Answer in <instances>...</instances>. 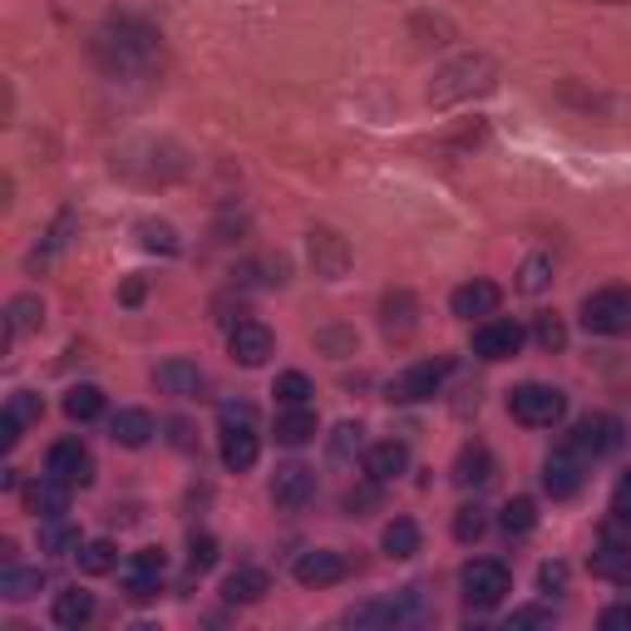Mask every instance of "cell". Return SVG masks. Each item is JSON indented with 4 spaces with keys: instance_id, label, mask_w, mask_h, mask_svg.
Returning <instances> with one entry per match:
<instances>
[{
    "instance_id": "cell-13",
    "label": "cell",
    "mask_w": 631,
    "mask_h": 631,
    "mask_svg": "<svg viewBox=\"0 0 631 631\" xmlns=\"http://www.w3.org/2000/svg\"><path fill=\"white\" fill-rule=\"evenodd\" d=\"M45 474L65 479L70 489H85V483H94V454L85 450V439H54L45 454Z\"/></svg>"
},
{
    "instance_id": "cell-51",
    "label": "cell",
    "mask_w": 631,
    "mask_h": 631,
    "mask_svg": "<svg viewBox=\"0 0 631 631\" xmlns=\"http://www.w3.org/2000/svg\"><path fill=\"white\" fill-rule=\"evenodd\" d=\"M508 627H553V611L547 607H518L514 617H508Z\"/></svg>"
},
{
    "instance_id": "cell-32",
    "label": "cell",
    "mask_w": 631,
    "mask_h": 631,
    "mask_svg": "<svg viewBox=\"0 0 631 631\" xmlns=\"http://www.w3.org/2000/svg\"><path fill=\"white\" fill-rule=\"evenodd\" d=\"M40 588H45V572H40V567H15V563H5V572H0V597H5V602H30Z\"/></svg>"
},
{
    "instance_id": "cell-46",
    "label": "cell",
    "mask_w": 631,
    "mask_h": 631,
    "mask_svg": "<svg viewBox=\"0 0 631 631\" xmlns=\"http://www.w3.org/2000/svg\"><path fill=\"white\" fill-rule=\"evenodd\" d=\"M5 409H11V415H21L25 425H35V419L45 415V405H40V395H35V390H15V395L5 400Z\"/></svg>"
},
{
    "instance_id": "cell-5",
    "label": "cell",
    "mask_w": 631,
    "mask_h": 631,
    "mask_svg": "<svg viewBox=\"0 0 631 631\" xmlns=\"http://www.w3.org/2000/svg\"><path fill=\"white\" fill-rule=\"evenodd\" d=\"M345 627H419L429 621L425 607V588H405V592H390V597H370L361 607L345 611Z\"/></svg>"
},
{
    "instance_id": "cell-17",
    "label": "cell",
    "mask_w": 631,
    "mask_h": 631,
    "mask_svg": "<svg viewBox=\"0 0 631 631\" xmlns=\"http://www.w3.org/2000/svg\"><path fill=\"white\" fill-rule=\"evenodd\" d=\"M380 331H386L395 345H405L409 336L419 331V296L409 287H395V291L380 296Z\"/></svg>"
},
{
    "instance_id": "cell-55",
    "label": "cell",
    "mask_w": 631,
    "mask_h": 631,
    "mask_svg": "<svg viewBox=\"0 0 631 631\" xmlns=\"http://www.w3.org/2000/svg\"><path fill=\"white\" fill-rule=\"evenodd\" d=\"M602 5H621V0H602Z\"/></svg>"
},
{
    "instance_id": "cell-36",
    "label": "cell",
    "mask_w": 631,
    "mask_h": 631,
    "mask_svg": "<svg viewBox=\"0 0 631 631\" xmlns=\"http://www.w3.org/2000/svg\"><path fill=\"white\" fill-rule=\"evenodd\" d=\"M79 572L85 578H104V572H114L118 567V553H114V543L109 538H94V543H79Z\"/></svg>"
},
{
    "instance_id": "cell-11",
    "label": "cell",
    "mask_w": 631,
    "mask_h": 631,
    "mask_svg": "<svg viewBox=\"0 0 631 631\" xmlns=\"http://www.w3.org/2000/svg\"><path fill=\"white\" fill-rule=\"evenodd\" d=\"M582 483H588V454H582L572 439H563V444L543 459V489L553 493V499H572Z\"/></svg>"
},
{
    "instance_id": "cell-10",
    "label": "cell",
    "mask_w": 631,
    "mask_h": 631,
    "mask_svg": "<svg viewBox=\"0 0 631 631\" xmlns=\"http://www.w3.org/2000/svg\"><path fill=\"white\" fill-rule=\"evenodd\" d=\"M306 262H311V272H316L321 281H341L345 272H351L355 252H351V242H345L336 227H311V232H306Z\"/></svg>"
},
{
    "instance_id": "cell-44",
    "label": "cell",
    "mask_w": 631,
    "mask_h": 631,
    "mask_svg": "<svg viewBox=\"0 0 631 631\" xmlns=\"http://www.w3.org/2000/svg\"><path fill=\"white\" fill-rule=\"evenodd\" d=\"M213 563H217V538L193 533V543H188V567H193V572H207Z\"/></svg>"
},
{
    "instance_id": "cell-24",
    "label": "cell",
    "mask_w": 631,
    "mask_h": 631,
    "mask_svg": "<svg viewBox=\"0 0 631 631\" xmlns=\"http://www.w3.org/2000/svg\"><path fill=\"white\" fill-rule=\"evenodd\" d=\"M592 578L631 582V543H621V538H602V543L592 547Z\"/></svg>"
},
{
    "instance_id": "cell-7",
    "label": "cell",
    "mask_w": 631,
    "mask_h": 631,
    "mask_svg": "<svg viewBox=\"0 0 631 631\" xmlns=\"http://www.w3.org/2000/svg\"><path fill=\"white\" fill-rule=\"evenodd\" d=\"M508 415L528 429H553L557 419L567 415V395L557 386H543V380H528V386L508 390Z\"/></svg>"
},
{
    "instance_id": "cell-20",
    "label": "cell",
    "mask_w": 631,
    "mask_h": 631,
    "mask_svg": "<svg viewBox=\"0 0 631 631\" xmlns=\"http://www.w3.org/2000/svg\"><path fill=\"white\" fill-rule=\"evenodd\" d=\"M499 301H503V291L493 287V281H483V277H474V281H464V287H454V296H450V311L459 316V321H489L493 311H499Z\"/></svg>"
},
{
    "instance_id": "cell-31",
    "label": "cell",
    "mask_w": 631,
    "mask_h": 631,
    "mask_svg": "<svg viewBox=\"0 0 631 631\" xmlns=\"http://www.w3.org/2000/svg\"><path fill=\"white\" fill-rule=\"evenodd\" d=\"M409 35H415L425 50H439V45H454V40H459V30H454L450 15H429V11L409 15Z\"/></svg>"
},
{
    "instance_id": "cell-14",
    "label": "cell",
    "mask_w": 631,
    "mask_h": 631,
    "mask_svg": "<svg viewBox=\"0 0 631 631\" xmlns=\"http://www.w3.org/2000/svg\"><path fill=\"white\" fill-rule=\"evenodd\" d=\"M345 572H351V557L336 553V547H311L291 563V578L301 588H336V582H345Z\"/></svg>"
},
{
    "instance_id": "cell-22",
    "label": "cell",
    "mask_w": 631,
    "mask_h": 631,
    "mask_svg": "<svg viewBox=\"0 0 631 631\" xmlns=\"http://www.w3.org/2000/svg\"><path fill=\"white\" fill-rule=\"evenodd\" d=\"M272 592V578L262 572V567H252V563H242L237 572H227L223 578V602L227 607H252V602H262Z\"/></svg>"
},
{
    "instance_id": "cell-52",
    "label": "cell",
    "mask_w": 631,
    "mask_h": 631,
    "mask_svg": "<svg viewBox=\"0 0 631 631\" xmlns=\"http://www.w3.org/2000/svg\"><path fill=\"white\" fill-rule=\"evenodd\" d=\"M21 429H25V419L5 409V415H0V450H15V444H21Z\"/></svg>"
},
{
    "instance_id": "cell-37",
    "label": "cell",
    "mask_w": 631,
    "mask_h": 631,
    "mask_svg": "<svg viewBox=\"0 0 631 631\" xmlns=\"http://www.w3.org/2000/svg\"><path fill=\"white\" fill-rule=\"evenodd\" d=\"M134 232H139V242H143V252H159V257H178V232H173L168 223H159V217H143L139 227H134Z\"/></svg>"
},
{
    "instance_id": "cell-50",
    "label": "cell",
    "mask_w": 631,
    "mask_h": 631,
    "mask_svg": "<svg viewBox=\"0 0 631 631\" xmlns=\"http://www.w3.org/2000/svg\"><path fill=\"white\" fill-rule=\"evenodd\" d=\"M375 503H380V483H375V489H351V493H345V508H351L355 518H365V508H375Z\"/></svg>"
},
{
    "instance_id": "cell-23",
    "label": "cell",
    "mask_w": 631,
    "mask_h": 631,
    "mask_svg": "<svg viewBox=\"0 0 631 631\" xmlns=\"http://www.w3.org/2000/svg\"><path fill=\"white\" fill-rule=\"evenodd\" d=\"M94 611H99V602H94V592H85V588H65V592H54V602H50L54 627H65V631L89 627V621H94Z\"/></svg>"
},
{
    "instance_id": "cell-9",
    "label": "cell",
    "mask_w": 631,
    "mask_h": 631,
    "mask_svg": "<svg viewBox=\"0 0 631 631\" xmlns=\"http://www.w3.org/2000/svg\"><path fill=\"white\" fill-rule=\"evenodd\" d=\"M454 365L439 355V361H415L409 370H400L395 380H390L386 395L395 400V405H415V400H434L439 390H444V380H450Z\"/></svg>"
},
{
    "instance_id": "cell-29",
    "label": "cell",
    "mask_w": 631,
    "mask_h": 631,
    "mask_svg": "<svg viewBox=\"0 0 631 631\" xmlns=\"http://www.w3.org/2000/svg\"><path fill=\"white\" fill-rule=\"evenodd\" d=\"M311 439H316V415H311V405H281V415H277V444L301 450V444H311Z\"/></svg>"
},
{
    "instance_id": "cell-6",
    "label": "cell",
    "mask_w": 631,
    "mask_h": 631,
    "mask_svg": "<svg viewBox=\"0 0 631 631\" xmlns=\"http://www.w3.org/2000/svg\"><path fill=\"white\" fill-rule=\"evenodd\" d=\"M459 592L469 611H493L508 592H514V578H508V563L499 557H474V563L459 567Z\"/></svg>"
},
{
    "instance_id": "cell-3",
    "label": "cell",
    "mask_w": 631,
    "mask_h": 631,
    "mask_svg": "<svg viewBox=\"0 0 631 631\" xmlns=\"http://www.w3.org/2000/svg\"><path fill=\"white\" fill-rule=\"evenodd\" d=\"M217 454H223V469L247 474L262 459V434H257V409L247 400H227L223 405V434H217Z\"/></svg>"
},
{
    "instance_id": "cell-2",
    "label": "cell",
    "mask_w": 631,
    "mask_h": 631,
    "mask_svg": "<svg viewBox=\"0 0 631 631\" xmlns=\"http://www.w3.org/2000/svg\"><path fill=\"white\" fill-rule=\"evenodd\" d=\"M499 89V60L483 50L474 54H459V60H450V65L434 75V85H429V104L434 109H450V104H469V99H483Z\"/></svg>"
},
{
    "instance_id": "cell-35",
    "label": "cell",
    "mask_w": 631,
    "mask_h": 631,
    "mask_svg": "<svg viewBox=\"0 0 631 631\" xmlns=\"http://www.w3.org/2000/svg\"><path fill=\"white\" fill-rule=\"evenodd\" d=\"M380 547H386V557H415L419 553V523L415 518H395V523H386Z\"/></svg>"
},
{
    "instance_id": "cell-34",
    "label": "cell",
    "mask_w": 631,
    "mask_h": 631,
    "mask_svg": "<svg viewBox=\"0 0 631 631\" xmlns=\"http://www.w3.org/2000/svg\"><path fill=\"white\" fill-rule=\"evenodd\" d=\"M499 523H503V533H508V538H528V533H533V528H538V503L518 493V499H508V503H503Z\"/></svg>"
},
{
    "instance_id": "cell-54",
    "label": "cell",
    "mask_w": 631,
    "mask_h": 631,
    "mask_svg": "<svg viewBox=\"0 0 631 631\" xmlns=\"http://www.w3.org/2000/svg\"><path fill=\"white\" fill-rule=\"evenodd\" d=\"M602 627H607V631H617V627H631V607H607V611H602Z\"/></svg>"
},
{
    "instance_id": "cell-39",
    "label": "cell",
    "mask_w": 631,
    "mask_h": 631,
    "mask_svg": "<svg viewBox=\"0 0 631 631\" xmlns=\"http://www.w3.org/2000/svg\"><path fill=\"white\" fill-rule=\"evenodd\" d=\"M547 287H553V257L538 252V257H528L523 267H518V291H523V296H543Z\"/></svg>"
},
{
    "instance_id": "cell-27",
    "label": "cell",
    "mask_w": 631,
    "mask_h": 631,
    "mask_svg": "<svg viewBox=\"0 0 631 631\" xmlns=\"http://www.w3.org/2000/svg\"><path fill=\"white\" fill-rule=\"evenodd\" d=\"M109 439L124 444V450H143L153 439V415L149 409H118V415L109 419Z\"/></svg>"
},
{
    "instance_id": "cell-19",
    "label": "cell",
    "mask_w": 631,
    "mask_h": 631,
    "mask_svg": "<svg viewBox=\"0 0 631 631\" xmlns=\"http://www.w3.org/2000/svg\"><path fill=\"white\" fill-rule=\"evenodd\" d=\"M316 499V469H306V464H281L277 474H272V503L277 508H306V503Z\"/></svg>"
},
{
    "instance_id": "cell-48",
    "label": "cell",
    "mask_w": 631,
    "mask_h": 631,
    "mask_svg": "<svg viewBox=\"0 0 631 631\" xmlns=\"http://www.w3.org/2000/svg\"><path fill=\"white\" fill-rule=\"evenodd\" d=\"M538 588L553 597V592H563L567 588V563H543L538 567Z\"/></svg>"
},
{
    "instance_id": "cell-30",
    "label": "cell",
    "mask_w": 631,
    "mask_h": 631,
    "mask_svg": "<svg viewBox=\"0 0 631 631\" xmlns=\"http://www.w3.org/2000/svg\"><path fill=\"white\" fill-rule=\"evenodd\" d=\"M70 483L65 479H54V474H40V483L30 489V508L40 518H65L70 514Z\"/></svg>"
},
{
    "instance_id": "cell-1",
    "label": "cell",
    "mask_w": 631,
    "mask_h": 631,
    "mask_svg": "<svg viewBox=\"0 0 631 631\" xmlns=\"http://www.w3.org/2000/svg\"><path fill=\"white\" fill-rule=\"evenodd\" d=\"M89 54H94V65L109 79H129V85H143V79H153L163 70V40L139 15H114L89 40Z\"/></svg>"
},
{
    "instance_id": "cell-45",
    "label": "cell",
    "mask_w": 631,
    "mask_h": 631,
    "mask_svg": "<svg viewBox=\"0 0 631 631\" xmlns=\"http://www.w3.org/2000/svg\"><path fill=\"white\" fill-rule=\"evenodd\" d=\"M247 277H257L262 287H281V281H287V257H262V262H252V267H247Z\"/></svg>"
},
{
    "instance_id": "cell-8",
    "label": "cell",
    "mask_w": 631,
    "mask_h": 631,
    "mask_svg": "<svg viewBox=\"0 0 631 631\" xmlns=\"http://www.w3.org/2000/svg\"><path fill=\"white\" fill-rule=\"evenodd\" d=\"M582 326L592 336H627L631 331V287H602L582 301Z\"/></svg>"
},
{
    "instance_id": "cell-21",
    "label": "cell",
    "mask_w": 631,
    "mask_h": 631,
    "mask_svg": "<svg viewBox=\"0 0 631 631\" xmlns=\"http://www.w3.org/2000/svg\"><path fill=\"white\" fill-rule=\"evenodd\" d=\"M153 386L173 400H198L207 390V375L198 370L193 361H163L159 370H153Z\"/></svg>"
},
{
    "instance_id": "cell-18",
    "label": "cell",
    "mask_w": 631,
    "mask_h": 631,
    "mask_svg": "<svg viewBox=\"0 0 631 631\" xmlns=\"http://www.w3.org/2000/svg\"><path fill=\"white\" fill-rule=\"evenodd\" d=\"M163 572H168V557H163V547H139V553L124 563V588H129V597H159L163 588Z\"/></svg>"
},
{
    "instance_id": "cell-41",
    "label": "cell",
    "mask_w": 631,
    "mask_h": 631,
    "mask_svg": "<svg viewBox=\"0 0 631 631\" xmlns=\"http://www.w3.org/2000/svg\"><path fill=\"white\" fill-rule=\"evenodd\" d=\"M483 533H489V514H483L479 503H464L459 514H454V538L459 543H479Z\"/></svg>"
},
{
    "instance_id": "cell-43",
    "label": "cell",
    "mask_w": 631,
    "mask_h": 631,
    "mask_svg": "<svg viewBox=\"0 0 631 631\" xmlns=\"http://www.w3.org/2000/svg\"><path fill=\"white\" fill-rule=\"evenodd\" d=\"M533 341L543 345V351H563V345H567V326L557 321V316H538V321H533Z\"/></svg>"
},
{
    "instance_id": "cell-12",
    "label": "cell",
    "mask_w": 631,
    "mask_h": 631,
    "mask_svg": "<svg viewBox=\"0 0 631 631\" xmlns=\"http://www.w3.org/2000/svg\"><path fill=\"white\" fill-rule=\"evenodd\" d=\"M572 444H578L588 459H607V454H617L621 450V439H627V429H621V419L617 415H582L578 425H572Z\"/></svg>"
},
{
    "instance_id": "cell-25",
    "label": "cell",
    "mask_w": 631,
    "mask_h": 631,
    "mask_svg": "<svg viewBox=\"0 0 631 631\" xmlns=\"http://www.w3.org/2000/svg\"><path fill=\"white\" fill-rule=\"evenodd\" d=\"M405 469H409V450L400 444V439H380V444H370V450H365V474H370L375 483L400 479Z\"/></svg>"
},
{
    "instance_id": "cell-49",
    "label": "cell",
    "mask_w": 631,
    "mask_h": 631,
    "mask_svg": "<svg viewBox=\"0 0 631 631\" xmlns=\"http://www.w3.org/2000/svg\"><path fill=\"white\" fill-rule=\"evenodd\" d=\"M611 514H617L621 523H631V469L617 479V493H611Z\"/></svg>"
},
{
    "instance_id": "cell-47",
    "label": "cell",
    "mask_w": 631,
    "mask_h": 631,
    "mask_svg": "<svg viewBox=\"0 0 631 631\" xmlns=\"http://www.w3.org/2000/svg\"><path fill=\"white\" fill-rule=\"evenodd\" d=\"M361 434H365V429L351 425V419H345V425H336V434H331V454H336V459H345L351 450H361V444H365Z\"/></svg>"
},
{
    "instance_id": "cell-26",
    "label": "cell",
    "mask_w": 631,
    "mask_h": 631,
    "mask_svg": "<svg viewBox=\"0 0 631 631\" xmlns=\"http://www.w3.org/2000/svg\"><path fill=\"white\" fill-rule=\"evenodd\" d=\"M493 479V454H489V444H464L459 450V459H454V483L459 489H483V483Z\"/></svg>"
},
{
    "instance_id": "cell-40",
    "label": "cell",
    "mask_w": 631,
    "mask_h": 631,
    "mask_svg": "<svg viewBox=\"0 0 631 631\" xmlns=\"http://www.w3.org/2000/svg\"><path fill=\"white\" fill-rule=\"evenodd\" d=\"M40 547L54 557H65V553H79V538H75V528H65V518H40Z\"/></svg>"
},
{
    "instance_id": "cell-16",
    "label": "cell",
    "mask_w": 631,
    "mask_h": 631,
    "mask_svg": "<svg viewBox=\"0 0 631 631\" xmlns=\"http://www.w3.org/2000/svg\"><path fill=\"white\" fill-rule=\"evenodd\" d=\"M523 351V326L503 321V316H489V321L474 326V355L479 361H514Z\"/></svg>"
},
{
    "instance_id": "cell-33",
    "label": "cell",
    "mask_w": 631,
    "mask_h": 631,
    "mask_svg": "<svg viewBox=\"0 0 631 631\" xmlns=\"http://www.w3.org/2000/svg\"><path fill=\"white\" fill-rule=\"evenodd\" d=\"M65 415L75 419V425L99 419V415H104V390H99V386H70L65 390Z\"/></svg>"
},
{
    "instance_id": "cell-15",
    "label": "cell",
    "mask_w": 631,
    "mask_h": 631,
    "mask_svg": "<svg viewBox=\"0 0 631 631\" xmlns=\"http://www.w3.org/2000/svg\"><path fill=\"white\" fill-rule=\"evenodd\" d=\"M227 351H232L237 365H247V370H257V365H267L272 355H277V336L267 331L262 321H237L232 331H227Z\"/></svg>"
},
{
    "instance_id": "cell-4",
    "label": "cell",
    "mask_w": 631,
    "mask_h": 631,
    "mask_svg": "<svg viewBox=\"0 0 631 631\" xmlns=\"http://www.w3.org/2000/svg\"><path fill=\"white\" fill-rule=\"evenodd\" d=\"M114 168L124 173V178H139V182H173L188 173V159H182L178 143L143 139V143H129V149L118 153Z\"/></svg>"
},
{
    "instance_id": "cell-38",
    "label": "cell",
    "mask_w": 631,
    "mask_h": 631,
    "mask_svg": "<svg viewBox=\"0 0 631 631\" xmlns=\"http://www.w3.org/2000/svg\"><path fill=\"white\" fill-rule=\"evenodd\" d=\"M272 395H277V405H306V400L316 395V386H311L306 370H281L277 380H272Z\"/></svg>"
},
{
    "instance_id": "cell-28",
    "label": "cell",
    "mask_w": 631,
    "mask_h": 631,
    "mask_svg": "<svg viewBox=\"0 0 631 631\" xmlns=\"http://www.w3.org/2000/svg\"><path fill=\"white\" fill-rule=\"evenodd\" d=\"M40 321H45V306H40V296H30V291H21V296H11V306H5V341H0V351L15 341V336H25V331H40Z\"/></svg>"
},
{
    "instance_id": "cell-42",
    "label": "cell",
    "mask_w": 631,
    "mask_h": 631,
    "mask_svg": "<svg viewBox=\"0 0 631 631\" xmlns=\"http://www.w3.org/2000/svg\"><path fill=\"white\" fill-rule=\"evenodd\" d=\"M316 351L345 361V355H355V331L351 326H321V331H316Z\"/></svg>"
},
{
    "instance_id": "cell-53",
    "label": "cell",
    "mask_w": 631,
    "mask_h": 631,
    "mask_svg": "<svg viewBox=\"0 0 631 631\" xmlns=\"http://www.w3.org/2000/svg\"><path fill=\"white\" fill-rule=\"evenodd\" d=\"M143 291H149V281H143V277H129V281H124V291H118V301H124V306H139Z\"/></svg>"
}]
</instances>
